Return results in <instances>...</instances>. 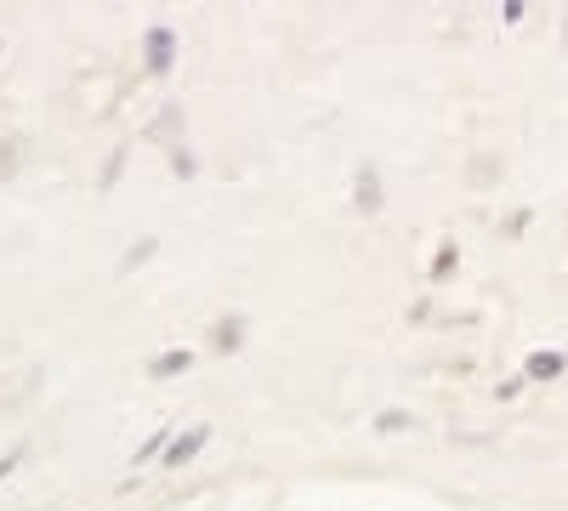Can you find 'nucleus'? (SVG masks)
<instances>
[{
  "mask_svg": "<svg viewBox=\"0 0 568 511\" xmlns=\"http://www.w3.org/2000/svg\"><path fill=\"white\" fill-rule=\"evenodd\" d=\"M409 427H415L409 409H382V415H375V432H409Z\"/></svg>",
  "mask_w": 568,
  "mask_h": 511,
  "instance_id": "0eeeda50",
  "label": "nucleus"
},
{
  "mask_svg": "<svg viewBox=\"0 0 568 511\" xmlns=\"http://www.w3.org/2000/svg\"><path fill=\"white\" fill-rule=\"evenodd\" d=\"M154 251H160V245H154V239H142V245H136V251H131V256H125V262H120V273H131V267H142V262H149V256H154Z\"/></svg>",
  "mask_w": 568,
  "mask_h": 511,
  "instance_id": "9d476101",
  "label": "nucleus"
},
{
  "mask_svg": "<svg viewBox=\"0 0 568 511\" xmlns=\"http://www.w3.org/2000/svg\"><path fill=\"white\" fill-rule=\"evenodd\" d=\"M240 347H245V318L233 313V318H222L211 330V352H240Z\"/></svg>",
  "mask_w": 568,
  "mask_h": 511,
  "instance_id": "20e7f679",
  "label": "nucleus"
},
{
  "mask_svg": "<svg viewBox=\"0 0 568 511\" xmlns=\"http://www.w3.org/2000/svg\"><path fill=\"white\" fill-rule=\"evenodd\" d=\"M353 200H358V211H364V216L382 211V176H375V165H364V171H358V194H353Z\"/></svg>",
  "mask_w": 568,
  "mask_h": 511,
  "instance_id": "39448f33",
  "label": "nucleus"
},
{
  "mask_svg": "<svg viewBox=\"0 0 568 511\" xmlns=\"http://www.w3.org/2000/svg\"><path fill=\"white\" fill-rule=\"evenodd\" d=\"M171 63H176V34L165 23H154L149 34H142V69H149V74H171Z\"/></svg>",
  "mask_w": 568,
  "mask_h": 511,
  "instance_id": "f257e3e1",
  "label": "nucleus"
},
{
  "mask_svg": "<svg viewBox=\"0 0 568 511\" xmlns=\"http://www.w3.org/2000/svg\"><path fill=\"white\" fill-rule=\"evenodd\" d=\"M171 171H176V176H194V154H187L182 143L171 149Z\"/></svg>",
  "mask_w": 568,
  "mask_h": 511,
  "instance_id": "9b49d317",
  "label": "nucleus"
},
{
  "mask_svg": "<svg viewBox=\"0 0 568 511\" xmlns=\"http://www.w3.org/2000/svg\"><path fill=\"white\" fill-rule=\"evenodd\" d=\"M23 460H29V443H12L7 454H0V483H7V478H12L18 467H23Z\"/></svg>",
  "mask_w": 568,
  "mask_h": 511,
  "instance_id": "1a4fd4ad",
  "label": "nucleus"
},
{
  "mask_svg": "<svg viewBox=\"0 0 568 511\" xmlns=\"http://www.w3.org/2000/svg\"><path fill=\"white\" fill-rule=\"evenodd\" d=\"M211 443V427H187L182 438H171V449H165V467H187L200 449Z\"/></svg>",
  "mask_w": 568,
  "mask_h": 511,
  "instance_id": "7ed1b4c3",
  "label": "nucleus"
},
{
  "mask_svg": "<svg viewBox=\"0 0 568 511\" xmlns=\"http://www.w3.org/2000/svg\"><path fill=\"white\" fill-rule=\"evenodd\" d=\"M524 12H529L524 0H506V7H500V18H506V23H524Z\"/></svg>",
  "mask_w": 568,
  "mask_h": 511,
  "instance_id": "f8f14e48",
  "label": "nucleus"
},
{
  "mask_svg": "<svg viewBox=\"0 0 568 511\" xmlns=\"http://www.w3.org/2000/svg\"><path fill=\"white\" fill-rule=\"evenodd\" d=\"M187 369H194V352H187V347H165V352H154V358H149V376H154V381L187 376Z\"/></svg>",
  "mask_w": 568,
  "mask_h": 511,
  "instance_id": "f03ea898",
  "label": "nucleus"
},
{
  "mask_svg": "<svg viewBox=\"0 0 568 511\" xmlns=\"http://www.w3.org/2000/svg\"><path fill=\"white\" fill-rule=\"evenodd\" d=\"M455 262H460V251H455V245H438V256H433V285H444V278L455 273Z\"/></svg>",
  "mask_w": 568,
  "mask_h": 511,
  "instance_id": "6e6552de",
  "label": "nucleus"
},
{
  "mask_svg": "<svg viewBox=\"0 0 568 511\" xmlns=\"http://www.w3.org/2000/svg\"><path fill=\"white\" fill-rule=\"evenodd\" d=\"M562 352H529V364H524V381H551V376H562Z\"/></svg>",
  "mask_w": 568,
  "mask_h": 511,
  "instance_id": "423d86ee",
  "label": "nucleus"
}]
</instances>
